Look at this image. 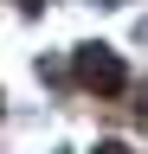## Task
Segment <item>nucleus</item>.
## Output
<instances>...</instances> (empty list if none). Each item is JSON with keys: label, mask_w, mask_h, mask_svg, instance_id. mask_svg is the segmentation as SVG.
<instances>
[{"label": "nucleus", "mask_w": 148, "mask_h": 154, "mask_svg": "<svg viewBox=\"0 0 148 154\" xmlns=\"http://www.w3.org/2000/svg\"><path fill=\"white\" fill-rule=\"evenodd\" d=\"M77 84L84 90H97V96H116L122 84H129V71H122V58L109 51V45H77Z\"/></svg>", "instance_id": "nucleus-1"}, {"label": "nucleus", "mask_w": 148, "mask_h": 154, "mask_svg": "<svg viewBox=\"0 0 148 154\" xmlns=\"http://www.w3.org/2000/svg\"><path fill=\"white\" fill-rule=\"evenodd\" d=\"M97 154H129V148L122 141H97Z\"/></svg>", "instance_id": "nucleus-2"}]
</instances>
